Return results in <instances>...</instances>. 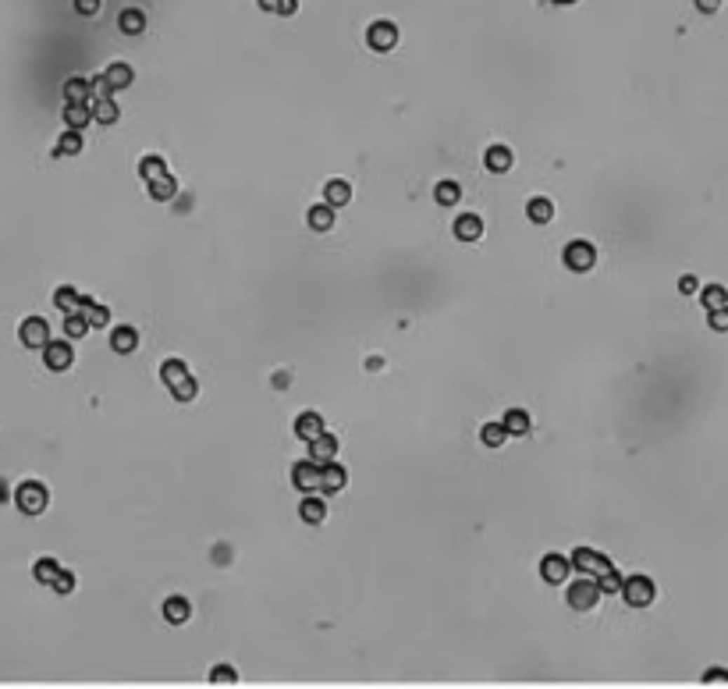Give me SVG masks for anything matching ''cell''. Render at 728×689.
I'll list each match as a JSON object with an SVG mask.
<instances>
[{"label": "cell", "instance_id": "obj_43", "mask_svg": "<svg viewBox=\"0 0 728 689\" xmlns=\"http://www.w3.org/2000/svg\"><path fill=\"white\" fill-rule=\"evenodd\" d=\"M89 86H93V96H96V100H107L110 93H114V86L107 82V75H96V79H89Z\"/></svg>", "mask_w": 728, "mask_h": 689}, {"label": "cell", "instance_id": "obj_31", "mask_svg": "<svg viewBox=\"0 0 728 689\" xmlns=\"http://www.w3.org/2000/svg\"><path fill=\"white\" fill-rule=\"evenodd\" d=\"M58 572H61V561L58 558H39L36 561V583L50 587L53 580H58Z\"/></svg>", "mask_w": 728, "mask_h": 689}, {"label": "cell", "instance_id": "obj_18", "mask_svg": "<svg viewBox=\"0 0 728 689\" xmlns=\"http://www.w3.org/2000/svg\"><path fill=\"white\" fill-rule=\"evenodd\" d=\"M483 235V220L476 217V213H462L459 220H455V239H462V242H476Z\"/></svg>", "mask_w": 728, "mask_h": 689}, {"label": "cell", "instance_id": "obj_10", "mask_svg": "<svg viewBox=\"0 0 728 689\" xmlns=\"http://www.w3.org/2000/svg\"><path fill=\"white\" fill-rule=\"evenodd\" d=\"M366 43H370L373 50H380V53L391 50V46L398 43V25H395V22H373L370 32H366Z\"/></svg>", "mask_w": 728, "mask_h": 689}, {"label": "cell", "instance_id": "obj_30", "mask_svg": "<svg viewBox=\"0 0 728 689\" xmlns=\"http://www.w3.org/2000/svg\"><path fill=\"white\" fill-rule=\"evenodd\" d=\"M501 423H505V430H508V434H515V437H519V434H530V423H533V420H530V413H523V409H508Z\"/></svg>", "mask_w": 728, "mask_h": 689}, {"label": "cell", "instance_id": "obj_33", "mask_svg": "<svg viewBox=\"0 0 728 689\" xmlns=\"http://www.w3.org/2000/svg\"><path fill=\"white\" fill-rule=\"evenodd\" d=\"M163 170H167V163H163V156H156V153H149V156H142V160H139V175H142L146 182L160 178Z\"/></svg>", "mask_w": 728, "mask_h": 689}, {"label": "cell", "instance_id": "obj_8", "mask_svg": "<svg viewBox=\"0 0 728 689\" xmlns=\"http://www.w3.org/2000/svg\"><path fill=\"white\" fill-rule=\"evenodd\" d=\"M43 363L53 370V373H61L75 363V349H72V341H46L43 344Z\"/></svg>", "mask_w": 728, "mask_h": 689}, {"label": "cell", "instance_id": "obj_6", "mask_svg": "<svg viewBox=\"0 0 728 689\" xmlns=\"http://www.w3.org/2000/svg\"><path fill=\"white\" fill-rule=\"evenodd\" d=\"M562 260H565V267H569V270H576V274H586V270L597 263V249H593L590 242L576 239V242H569V246H565Z\"/></svg>", "mask_w": 728, "mask_h": 689}, {"label": "cell", "instance_id": "obj_13", "mask_svg": "<svg viewBox=\"0 0 728 689\" xmlns=\"http://www.w3.org/2000/svg\"><path fill=\"white\" fill-rule=\"evenodd\" d=\"M345 483H349V473H345V466H338V462H327V466L320 469V490H327V494H338V490H345Z\"/></svg>", "mask_w": 728, "mask_h": 689}, {"label": "cell", "instance_id": "obj_41", "mask_svg": "<svg viewBox=\"0 0 728 689\" xmlns=\"http://www.w3.org/2000/svg\"><path fill=\"white\" fill-rule=\"evenodd\" d=\"M707 323H710V330H728V306H717V309H707Z\"/></svg>", "mask_w": 728, "mask_h": 689}, {"label": "cell", "instance_id": "obj_17", "mask_svg": "<svg viewBox=\"0 0 728 689\" xmlns=\"http://www.w3.org/2000/svg\"><path fill=\"white\" fill-rule=\"evenodd\" d=\"M323 430H327V423H323V416H320V413H302V416L295 420V434H299L306 444H309L313 437H320Z\"/></svg>", "mask_w": 728, "mask_h": 689}, {"label": "cell", "instance_id": "obj_5", "mask_svg": "<svg viewBox=\"0 0 728 689\" xmlns=\"http://www.w3.org/2000/svg\"><path fill=\"white\" fill-rule=\"evenodd\" d=\"M572 568H579L583 576H604L607 568H614L611 565V558L607 554H600V551H590V547H579V551H572Z\"/></svg>", "mask_w": 728, "mask_h": 689}, {"label": "cell", "instance_id": "obj_49", "mask_svg": "<svg viewBox=\"0 0 728 689\" xmlns=\"http://www.w3.org/2000/svg\"><path fill=\"white\" fill-rule=\"evenodd\" d=\"M277 4H281V0H259V8H263V11H277Z\"/></svg>", "mask_w": 728, "mask_h": 689}, {"label": "cell", "instance_id": "obj_39", "mask_svg": "<svg viewBox=\"0 0 728 689\" xmlns=\"http://www.w3.org/2000/svg\"><path fill=\"white\" fill-rule=\"evenodd\" d=\"M210 682H217V685H235L238 682V671L231 664H217V668H210Z\"/></svg>", "mask_w": 728, "mask_h": 689}, {"label": "cell", "instance_id": "obj_12", "mask_svg": "<svg viewBox=\"0 0 728 689\" xmlns=\"http://www.w3.org/2000/svg\"><path fill=\"white\" fill-rule=\"evenodd\" d=\"M334 455H338V437L334 434H320V437H313L309 441V458L316 466H327V462H334Z\"/></svg>", "mask_w": 728, "mask_h": 689}, {"label": "cell", "instance_id": "obj_51", "mask_svg": "<svg viewBox=\"0 0 728 689\" xmlns=\"http://www.w3.org/2000/svg\"><path fill=\"white\" fill-rule=\"evenodd\" d=\"M551 4H576V0H551Z\"/></svg>", "mask_w": 728, "mask_h": 689}, {"label": "cell", "instance_id": "obj_29", "mask_svg": "<svg viewBox=\"0 0 728 689\" xmlns=\"http://www.w3.org/2000/svg\"><path fill=\"white\" fill-rule=\"evenodd\" d=\"M58 156H75V153H82V132L79 128H68L61 139H58V149H53Z\"/></svg>", "mask_w": 728, "mask_h": 689}, {"label": "cell", "instance_id": "obj_20", "mask_svg": "<svg viewBox=\"0 0 728 689\" xmlns=\"http://www.w3.org/2000/svg\"><path fill=\"white\" fill-rule=\"evenodd\" d=\"M149 196H153L156 203H171V199L178 196V182L163 170L160 178H153V182H149Z\"/></svg>", "mask_w": 728, "mask_h": 689}, {"label": "cell", "instance_id": "obj_35", "mask_svg": "<svg viewBox=\"0 0 728 689\" xmlns=\"http://www.w3.org/2000/svg\"><path fill=\"white\" fill-rule=\"evenodd\" d=\"M505 437H508L505 423H487V427L480 430V441H483L487 448H501V444H505Z\"/></svg>", "mask_w": 728, "mask_h": 689}, {"label": "cell", "instance_id": "obj_40", "mask_svg": "<svg viewBox=\"0 0 728 689\" xmlns=\"http://www.w3.org/2000/svg\"><path fill=\"white\" fill-rule=\"evenodd\" d=\"M86 330H89V323H86L82 313H68V316H65V334H68V337H82Z\"/></svg>", "mask_w": 728, "mask_h": 689}, {"label": "cell", "instance_id": "obj_47", "mask_svg": "<svg viewBox=\"0 0 728 689\" xmlns=\"http://www.w3.org/2000/svg\"><path fill=\"white\" fill-rule=\"evenodd\" d=\"M299 11V0H281L277 4V15H295Z\"/></svg>", "mask_w": 728, "mask_h": 689}, {"label": "cell", "instance_id": "obj_32", "mask_svg": "<svg viewBox=\"0 0 728 689\" xmlns=\"http://www.w3.org/2000/svg\"><path fill=\"white\" fill-rule=\"evenodd\" d=\"M93 118L100 121V125H114L118 118H121V110H118V103L114 100H96V110H93Z\"/></svg>", "mask_w": 728, "mask_h": 689}, {"label": "cell", "instance_id": "obj_50", "mask_svg": "<svg viewBox=\"0 0 728 689\" xmlns=\"http://www.w3.org/2000/svg\"><path fill=\"white\" fill-rule=\"evenodd\" d=\"M4 497H8V487H4V480H0V501H4Z\"/></svg>", "mask_w": 728, "mask_h": 689}, {"label": "cell", "instance_id": "obj_42", "mask_svg": "<svg viewBox=\"0 0 728 689\" xmlns=\"http://www.w3.org/2000/svg\"><path fill=\"white\" fill-rule=\"evenodd\" d=\"M50 587H53V590H58V594H72V590H75V572H68V568H61V572H58V580H53Z\"/></svg>", "mask_w": 728, "mask_h": 689}, {"label": "cell", "instance_id": "obj_19", "mask_svg": "<svg viewBox=\"0 0 728 689\" xmlns=\"http://www.w3.org/2000/svg\"><path fill=\"white\" fill-rule=\"evenodd\" d=\"M299 515H302V523H309V526L323 523V519H327V504H323V497L306 494V497H302V504H299Z\"/></svg>", "mask_w": 728, "mask_h": 689}, {"label": "cell", "instance_id": "obj_3", "mask_svg": "<svg viewBox=\"0 0 728 689\" xmlns=\"http://www.w3.org/2000/svg\"><path fill=\"white\" fill-rule=\"evenodd\" d=\"M622 597L629 608H650L657 597V587L647 576H629V580H622Z\"/></svg>", "mask_w": 728, "mask_h": 689}, {"label": "cell", "instance_id": "obj_22", "mask_svg": "<svg viewBox=\"0 0 728 689\" xmlns=\"http://www.w3.org/2000/svg\"><path fill=\"white\" fill-rule=\"evenodd\" d=\"M487 170H494V175H508V170H512V149L508 146H490L487 149Z\"/></svg>", "mask_w": 728, "mask_h": 689}, {"label": "cell", "instance_id": "obj_21", "mask_svg": "<svg viewBox=\"0 0 728 689\" xmlns=\"http://www.w3.org/2000/svg\"><path fill=\"white\" fill-rule=\"evenodd\" d=\"M349 199H352V185H349V182H342V178L327 182V189H323V203H327V206L338 210V206H345Z\"/></svg>", "mask_w": 728, "mask_h": 689}, {"label": "cell", "instance_id": "obj_27", "mask_svg": "<svg viewBox=\"0 0 728 689\" xmlns=\"http://www.w3.org/2000/svg\"><path fill=\"white\" fill-rule=\"evenodd\" d=\"M103 75H107V82H110V86H114V93H118V89H128V86L135 82L132 68H128V65H121V61H118V65H110Z\"/></svg>", "mask_w": 728, "mask_h": 689}, {"label": "cell", "instance_id": "obj_1", "mask_svg": "<svg viewBox=\"0 0 728 689\" xmlns=\"http://www.w3.org/2000/svg\"><path fill=\"white\" fill-rule=\"evenodd\" d=\"M160 380L167 384V391H171L178 401H192L199 394V384H196L192 370L182 359H163L160 363Z\"/></svg>", "mask_w": 728, "mask_h": 689}, {"label": "cell", "instance_id": "obj_9", "mask_svg": "<svg viewBox=\"0 0 728 689\" xmlns=\"http://www.w3.org/2000/svg\"><path fill=\"white\" fill-rule=\"evenodd\" d=\"M18 337H22L25 349H43V344L50 341V323L43 316H29V320H22Z\"/></svg>", "mask_w": 728, "mask_h": 689}, {"label": "cell", "instance_id": "obj_7", "mask_svg": "<svg viewBox=\"0 0 728 689\" xmlns=\"http://www.w3.org/2000/svg\"><path fill=\"white\" fill-rule=\"evenodd\" d=\"M569 572H572V558H565V554H544V561H540V576H544V583H551V587H562L565 580H569Z\"/></svg>", "mask_w": 728, "mask_h": 689}, {"label": "cell", "instance_id": "obj_37", "mask_svg": "<svg viewBox=\"0 0 728 689\" xmlns=\"http://www.w3.org/2000/svg\"><path fill=\"white\" fill-rule=\"evenodd\" d=\"M53 306L65 309V313H75L79 309V292L72 288V284H65V288H58V295H53Z\"/></svg>", "mask_w": 728, "mask_h": 689}, {"label": "cell", "instance_id": "obj_26", "mask_svg": "<svg viewBox=\"0 0 728 689\" xmlns=\"http://www.w3.org/2000/svg\"><path fill=\"white\" fill-rule=\"evenodd\" d=\"M118 25H121V32H125V36H139V32L146 29V15H142L139 8H125V11H121V18H118Z\"/></svg>", "mask_w": 728, "mask_h": 689}, {"label": "cell", "instance_id": "obj_36", "mask_svg": "<svg viewBox=\"0 0 728 689\" xmlns=\"http://www.w3.org/2000/svg\"><path fill=\"white\" fill-rule=\"evenodd\" d=\"M717 306H728L724 284H707V288H703V309H717Z\"/></svg>", "mask_w": 728, "mask_h": 689}, {"label": "cell", "instance_id": "obj_4", "mask_svg": "<svg viewBox=\"0 0 728 689\" xmlns=\"http://www.w3.org/2000/svg\"><path fill=\"white\" fill-rule=\"evenodd\" d=\"M565 597H569V608H572V611H590V608H597V601H600L604 594H600L597 580H593V576H586V580L572 583Z\"/></svg>", "mask_w": 728, "mask_h": 689}, {"label": "cell", "instance_id": "obj_46", "mask_svg": "<svg viewBox=\"0 0 728 689\" xmlns=\"http://www.w3.org/2000/svg\"><path fill=\"white\" fill-rule=\"evenodd\" d=\"M75 11L79 15H96L100 11V0H75Z\"/></svg>", "mask_w": 728, "mask_h": 689}, {"label": "cell", "instance_id": "obj_48", "mask_svg": "<svg viewBox=\"0 0 728 689\" xmlns=\"http://www.w3.org/2000/svg\"><path fill=\"white\" fill-rule=\"evenodd\" d=\"M696 8H700L703 15H714V11L721 8V0H696Z\"/></svg>", "mask_w": 728, "mask_h": 689}, {"label": "cell", "instance_id": "obj_14", "mask_svg": "<svg viewBox=\"0 0 728 689\" xmlns=\"http://www.w3.org/2000/svg\"><path fill=\"white\" fill-rule=\"evenodd\" d=\"M163 618L171 622V625H185V622L192 618V604H189V597H182V594L167 597V601H163Z\"/></svg>", "mask_w": 728, "mask_h": 689}, {"label": "cell", "instance_id": "obj_2", "mask_svg": "<svg viewBox=\"0 0 728 689\" xmlns=\"http://www.w3.org/2000/svg\"><path fill=\"white\" fill-rule=\"evenodd\" d=\"M15 504H18V511H25V515H43V511H46V504H50V490H46V483H39V480H25V483H18V490H15Z\"/></svg>", "mask_w": 728, "mask_h": 689}, {"label": "cell", "instance_id": "obj_16", "mask_svg": "<svg viewBox=\"0 0 728 689\" xmlns=\"http://www.w3.org/2000/svg\"><path fill=\"white\" fill-rule=\"evenodd\" d=\"M75 313H82L89 327H107V320H110V309L100 306V302H93V299H86V295H79V309Z\"/></svg>", "mask_w": 728, "mask_h": 689}, {"label": "cell", "instance_id": "obj_25", "mask_svg": "<svg viewBox=\"0 0 728 689\" xmlns=\"http://www.w3.org/2000/svg\"><path fill=\"white\" fill-rule=\"evenodd\" d=\"M306 220H309L313 232H330V227H334V206L320 203V206H313V210H309V217H306Z\"/></svg>", "mask_w": 728, "mask_h": 689}, {"label": "cell", "instance_id": "obj_11", "mask_svg": "<svg viewBox=\"0 0 728 689\" xmlns=\"http://www.w3.org/2000/svg\"><path fill=\"white\" fill-rule=\"evenodd\" d=\"M320 469L323 466H316L313 458H306V462H295V469H292V483L299 487V490H320Z\"/></svg>", "mask_w": 728, "mask_h": 689}, {"label": "cell", "instance_id": "obj_45", "mask_svg": "<svg viewBox=\"0 0 728 689\" xmlns=\"http://www.w3.org/2000/svg\"><path fill=\"white\" fill-rule=\"evenodd\" d=\"M679 292H682V295H696V292H700V281H696L693 274H686V277L679 281Z\"/></svg>", "mask_w": 728, "mask_h": 689}, {"label": "cell", "instance_id": "obj_44", "mask_svg": "<svg viewBox=\"0 0 728 689\" xmlns=\"http://www.w3.org/2000/svg\"><path fill=\"white\" fill-rule=\"evenodd\" d=\"M703 682H707V685H714V682H724V685H728V668H707V671H703Z\"/></svg>", "mask_w": 728, "mask_h": 689}, {"label": "cell", "instance_id": "obj_28", "mask_svg": "<svg viewBox=\"0 0 728 689\" xmlns=\"http://www.w3.org/2000/svg\"><path fill=\"white\" fill-rule=\"evenodd\" d=\"M526 213H530V220H533V224H547V220L554 217V203H551V199H544V196H537V199H530V203H526Z\"/></svg>", "mask_w": 728, "mask_h": 689}, {"label": "cell", "instance_id": "obj_34", "mask_svg": "<svg viewBox=\"0 0 728 689\" xmlns=\"http://www.w3.org/2000/svg\"><path fill=\"white\" fill-rule=\"evenodd\" d=\"M433 199H437L440 206H452V203H459V199H462V189H459V182H440V185L433 189Z\"/></svg>", "mask_w": 728, "mask_h": 689}, {"label": "cell", "instance_id": "obj_15", "mask_svg": "<svg viewBox=\"0 0 728 689\" xmlns=\"http://www.w3.org/2000/svg\"><path fill=\"white\" fill-rule=\"evenodd\" d=\"M110 349H114L118 356H128L139 349V330L135 327H114L110 330Z\"/></svg>", "mask_w": 728, "mask_h": 689}, {"label": "cell", "instance_id": "obj_38", "mask_svg": "<svg viewBox=\"0 0 728 689\" xmlns=\"http://www.w3.org/2000/svg\"><path fill=\"white\" fill-rule=\"evenodd\" d=\"M597 587H600V594H622V576H619V568H607L604 576H597Z\"/></svg>", "mask_w": 728, "mask_h": 689}, {"label": "cell", "instance_id": "obj_23", "mask_svg": "<svg viewBox=\"0 0 728 689\" xmlns=\"http://www.w3.org/2000/svg\"><path fill=\"white\" fill-rule=\"evenodd\" d=\"M89 96H93V86H89V79H79V75H72V79L65 82V100H68V103H89Z\"/></svg>", "mask_w": 728, "mask_h": 689}, {"label": "cell", "instance_id": "obj_24", "mask_svg": "<svg viewBox=\"0 0 728 689\" xmlns=\"http://www.w3.org/2000/svg\"><path fill=\"white\" fill-rule=\"evenodd\" d=\"M65 121H68V128H86L89 121H93V110H89V103H68L65 107Z\"/></svg>", "mask_w": 728, "mask_h": 689}]
</instances>
